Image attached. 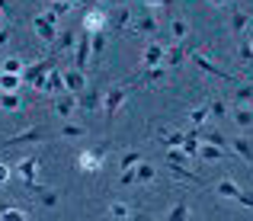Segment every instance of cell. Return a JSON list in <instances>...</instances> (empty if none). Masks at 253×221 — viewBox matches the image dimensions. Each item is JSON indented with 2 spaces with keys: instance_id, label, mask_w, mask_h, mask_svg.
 I'll return each instance as SVG.
<instances>
[{
  "instance_id": "836d02e7",
  "label": "cell",
  "mask_w": 253,
  "mask_h": 221,
  "mask_svg": "<svg viewBox=\"0 0 253 221\" xmlns=\"http://www.w3.org/2000/svg\"><path fill=\"white\" fill-rule=\"evenodd\" d=\"M186 160H189V157H186V151H183V147H170L167 164H186Z\"/></svg>"
},
{
  "instance_id": "7dc6e473",
  "label": "cell",
  "mask_w": 253,
  "mask_h": 221,
  "mask_svg": "<svg viewBox=\"0 0 253 221\" xmlns=\"http://www.w3.org/2000/svg\"><path fill=\"white\" fill-rule=\"evenodd\" d=\"M237 202H241V205H250V209H253V192H244V189H241V196H237Z\"/></svg>"
},
{
  "instance_id": "cb8c5ba5",
  "label": "cell",
  "mask_w": 253,
  "mask_h": 221,
  "mask_svg": "<svg viewBox=\"0 0 253 221\" xmlns=\"http://www.w3.org/2000/svg\"><path fill=\"white\" fill-rule=\"evenodd\" d=\"M119 164H122V170H131V167H138V164H141V151H125Z\"/></svg>"
},
{
  "instance_id": "8992f818",
  "label": "cell",
  "mask_w": 253,
  "mask_h": 221,
  "mask_svg": "<svg viewBox=\"0 0 253 221\" xmlns=\"http://www.w3.org/2000/svg\"><path fill=\"white\" fill-rule=\"evenodd\" d=\"M32 26H36V36L42 39V42H55V36H58V32H55V23H51L45 13H39V16L32 19Z\"/></svg>"
},
{
  "instance_id": "1f68e13d",
  "label": "cell",
  "mask_w": 253,
  "mask_h": 221,
  "mask_svg": "<svg viewBox=\"0 0 253 221\" xmlns=\"http://www.w3.org/2000/svg\"><path fill=\"white\" fill-rule=\"evenodd\" d=\"M170 221H189V209H186V202L173 205V212H170Z\"/></svg>"
},
{
  "instance_id": "44dd1931",
  "label": "cell",
  "mask_w": 253,
  "mask_h": 221,
  "mask_svg": "<svg viewBox=\"0 0 253 221\" xmlns=\"http://www.w3.org/2000/svg\"><path fill=\"white\" fill-rule=\"evenodd\" d=\"M154 173H157L154 167H151L148 160H141V164L135 167V183H151V179H154Z\"/></svg>"
},
{
  "instance_id": "f1b7e54d",
  "label": "cell",
  "mask_w": 253,
  "mask_h": 221,
  "mask_svg": "<svg viewBox=\"0 0 253 221\" xmlns=\"http://www.w3.org/2000/svg\"><path fill=\"white\" fill-rule=\"evenodd\" d=\"M218 192H221V196H228V199H237V196H241V189H237L231 179H221V183H218Z\"/></svg>"
},
{
  "instance_id": "f6af8a7d",
  "label": "cell",
  "mask_w": 253,
  "mask_h": 221,
  "mask_svg": "<svg viewBox=\"0 0 253 221\" xmlns=\"http://www.w3.org/2000/svg\"><path fill=\"white\" fill-rule=\"evenodd\" d=\"M128 19H131V13H128V10H119V19H116V26L122 29V26H128Z\"/></svg>"
},
{
  "instance_id": "bcb514c9",
  "label": "cell",
  "mask_w": 253,
  "mask_h": 221,
  "mask_svg": "<svg viewBox=\"0 0 253 221\" xmlns=\"http://www.w3.org/2000/svg\"><path fill=\"white\" fill-rule=\"evenodd\" d=\"M135 183V167L131 170H122V186H131Z\"/></svg>"
},
{
  "instance_id": "d4e9b609",
  "label": "cell",
  "mask_w": 253,
  "mask_h": 221,
  "mask_svg": "<svg viewBox=\"0 0 253 221\" xmlns=\"http://www.w3.org/2000/svg\"><path fill=\"white\" fill-rule=\"evenodd\" d=\"M0 106H3L6 112H16L19 106H23V99H19L16 93H3V99H0Z\"/></svg>"
},
{
  "instance_id": "7a4b0ae2",
  "label": "cell",
  "mask_w": 253,
  "mask_h": 221,
  "mask_svg": "<svg viewBox=\"0 0 253 221\" xmlns=\"http://www.w3.org/2000/svg\"><path fill=\"white\" fill-rule=\"evenodd\" d=\"M131 93V84H119V87H112L109 93H106V103H103V112H106V119H116V112H119V106H122V99Z\"/></svg>"
},
{
  "instance_id": "ffe728a7",
  "label": "cell",
  "mask_w": 253,
  "mask_h": 221,
  "mask_svg": "<svg viewBox=\"0 0 253 221\" xmlns=\"http://www.w3.org/2000/svg\"><path fill=\"white\" fill-rule=\"evenodd\" d=\"M19 84H23L19 74H0V90H3V93H16Z\"/></svg>"
},
{
  "instance_id": "d6a6232c",
  "label": "cell",
  "mask_w": 253,
  "mask_h": 221,
  "mask_svg": "<svg viewBox=\"0 0 253 221\" xmlns=\"http://www.w3.org/2000/svg\"><path fill=\"white\" fill-rule=\"evenodd\" d=\"M71 6H74V0H55V3H51V6H48V10H51V13H55V16H64V13H68V10H71Z\"/></svg>"
},
{
  "instance_id": "ba28073f",
  "label": "cell",
  "mask_w": 253,
  "mask_h": 221,
  "mask_svg": "<svg viewBox=\"0 0 253 221\" xmlns=\"http://www.w3.org/2000/svg\"><path fill=\"white\" fill-rule=\"evenodd\" d=\"M84 29L90 32V36L103 32V29H106V13H103V10H86V16H84Z\"/></svg>"
},
{
  "instance_id": "f907efd6",
  "label": "cell",
  "mask_w": 253,
  "mask_h": 221,
  "mask_svg": "<svg viewBox=\"0 0 253 221\" xmlns=\"http://www.w3.org/2000/svg\"><path fill=\"white\" fill-rule=\"evenodd\" d=\"M10 10V3H6V0H0V13H6Z\"/></svg>"
},
{
  "instance_id": "4dcf8cb0",
  "label": "cell",
  "mask_w": 253,
  "mask_h": 221,
  "mask_svg": "<svg viewBox=\"0 0 253 221\" xmlns=\"http://www.w3.org/2000/svg\"><path fill=\"white\" fill-rule=\"evenodd\" d=\"M234 119H237V125H250L253 122V112L247 109V106H237V109H234Z\"/></svg>"
},
{
  "instance_id": "7402d4cb",
  "label": "cell",
  "mask_w": 253,
  "mask_h": 221,
  "mask_svg": "<svg viewBox=\"0 0 253 221\" xmlns=\"http://www.w3.org/2000/svg\"><path fill=\"white\" fill-rule=\"evenodd\" d=\"M170 173H173L176 179H183V183H199V177H196L192 170H186L183 164H170Z\"/></svg>"
},
{
  "instance_id": "816d5d0a",
  "label": "cell",
  "mask_w": 253,
  "mask_h": 221,
  "mask_svg": "<svg viewBox=\"0 0 253 221\" xmlns=\"http://www.w3.org/2000/svg\"><path fill=\"white\" fill-rule=\"evenodd\" d=\"M211 3H215V6H224V3H228V0H211Z\"/></svg>"
},
{
  "instance_id": "8d00e7d4",
  "label": "cell",
  "mask_w": 253,
  "mask_h": 221,
  "mask_svg": "<svg viewBox=\"0 0 253 221\" xmlns=\"http://www.w3.org/2000/svg\"><path fill=\"white\" fill-rule=\"evenodd\" d=\"M109 215L112 218H128V205H125V202H112L109 205Z\"/></svg>"
},
{
  "instance_id": "83f0119b",
  "label": "cell",
  "mask_w": 253,
  "mask_h": 221,
  "mask_svg": "<svg viewBox=\"0 0 253 221\" xmlns=\"http://www.w3.org/2000/svg\"><path fill=\"white\" fill-rule=\"evenodd\" d=\"M77 45V36L74 32H61V39H58V51H71Z\"/></svg>"
},
{
  "instance_id": "f546056e",
  "label": "cell",
  "mask_w": 253,
  "mask_h": 221,
  "mask_svg": "<svg viewBox=\"0 0 253 221\" xmlns=\"http://www.w3.org/2000/svg\"><path fill=\"white\" fill-rule=\"evenodd\" d=\"M0 221H29V215H26L23 209H13V205H10V209L0 215Z\"/></svg>"
},
{
  "instance_id": "9a60e30c",
  "label": "cell",
  "mask_w": 253,
  "mask_h": 221,
  "mask_svg": "<svg viewBox=\"0 0 253 221\" xmlns=\"http://www.w3.org/2000/svg\"><path fill=\"white\" fill-rule=\"evenodd\" d=\"M144 32H151V36L157 32V19H154V13H144V16L138 19L135 26H131V36H144Z\"/></svg>"
},
{
  "instance_id": "5b68a950",
  "label": "cell",
  "mask_w": 253,
  "mask_h": 221,
  "mask_svg": "<svg viewBox=\"0 0 253 221\" xmlns=\"http://www.w3.org/2000/svg\"><path fill=\"white\" fill-rule=\"evenodd\" d=\"M36 170H39V157H36V154H32V157H23L16 164V173H19V179H23V186L36 183Z\"/></svg>"
},
{
  "instance_id": "7bdbcfd3",
  "label": "cell",
  "mask_w": 253,
  "mask_h": 221,
  "mask_svg": "<svg viewBox=\"0 0 253 221\" xmlns=\"http://www.w3.org/2000/svg\"><path fill=\"white\" fill-rule=\"evenodd\" d=\"M205 144H215V147H224V138L218 135V132H211V135H205Z\"/></svg>"
},
{
  "instance_id": "6da1fadb",
  "label": "cell",
  "mask_w": 253,
  "mask_h": 221,
  "mask_svg": "<svg viewBox=\"0 0 253 221\" xmlns=\"http://www.w3.org/2000/svg\"><path fill=\"white\" fill-rule=\"evenodd\" d=\"M74 64H77V71H86L93 64V36H90V32H84V36L77 39V45H74Z\"/></svg>"
},
{
  "instance_id": "e0dca14e",
  "label": "cell",
  "mask_w": 253,
  "mask_h": 221,
  "mask_svg": "<svg viewBox=\"0 0 253 221\" xmlns=\"http://www.w3.org/2000/svg\"><path fill=\"white\" fill-rule=\"evenodd\" d=\"M234 151H237V157H241L244 164H253V144H250L244 135H237V138H234Z\"/></svg>"
},
{
  "instance_id": "11a10c76",
  "label": "cell",
  "mask_w": 253,
  "mask_h": 221,
  "mask_svg": "<svg viewBox=\"0 0 253 221\" xmlns=\"http://www.w3.org/2000/svg\"><path fill=\"white\" fill-rule=\"evenodd\" d=\"M93 3H99V0H93Z\"/></svg>"
},
{
  "instance_id": "3957f363",
  "label": "cell",
  "mask_w": 253,
  "mask_h": 221,
  "mask_svg": "<svg viewBox=\"0 0 253 221\" xmlns=\"http://www.w3.org/2000/svg\"><path fill=\"white\" fill-rule=\"evenodd\" d=\"M106 151H109V141H103L96 151H84V154H81V170H84V173H96L99 167H103Z\"/></svg>"
},
{
  "instance_id": "9c48e42d",
  "label": "cell",
  "mask_w": 253,
  "mask_h": 221,
  "mask_svg": "<svg viewBox=\"0 0 253 221\" xmlns=\"http://www.w3.org/2000/svg\"><path fill=\"white\" fill-rule=\"evenodd\" d=\"M164 55H167V48H164L161 42H148V48H144V64H148V68H161Z\"/></svg>"
},
{
  "instance_id": "db71d44e",
  "label": "cell",
  "mask_w": 253,
  "mask_h": 221,
  "mask_svg": "<svg viewBox=\"0 0 253 221\" xmlns=\"http://www.w3.org/2000/svg\"><path fill=\"white\" fill-rule=\"evenodd\" d=\"M0 19H3V13H0Z\"/></svg>"
},
{
  "instance_id": "484cf974",
  "label": "cell",
  "mask_w": 253,
  "mask_h": 221,
  "mask_svg": "<svg viewBox=\"0 0 253 221\" xmlns=\"http://www.w3.org/2000/svg\"><path fill=\"white\" fill-rule=\"evenodd\" d=\"M183 55H186V48H179V45H176V48H170L167 55H164V64H170V68H176V64L183 61Z\"/></svg>"
},
{
  "instance_id": "7c38bea8",
  "label": "cell",
  "mask_w": 253,
  "mask_h": 221,
  "mask_svg": "<svg viewBox=\"0 0 253 221\" xmlns=\"http://www.w3.org/2000/svg\"><path fill=\"white\" fill-rule=\"evenodd\" d=\"M23 189H29L32 196L45 205V209H55V205H58V192H51V189H42V186H36V183H32V186H23Z\"/></svg>"
},
{
  "instance_id": "74e56055",
  "label": "cell",
  "mask_w": 253,
  "mask_h": 221,
  "mask_svg": "<svg viewBox=\"0 0 253 221\" xmlns=\"http://www.w3.org/2000/svg\"><path fill=\"white\" fill-rule=\"evenodd\" d=\"M103 48H106V36H103V32H96V36H93V58L103 55Z\"/></svg>"
},
{
  "instance_id": "8fae6325",
  "label": "cell",
  "mask_w": 253,
  "mask_h": 221,
  "mask_svg": "<svg viewBox=\"0 0 253 221\" xmlns=\"http://www.w3.org/2000/svg\"><path fill=\"white\" fill-rule=\"evenodd\" d=\"M192 61H196V64H199V68H202L205 74H211V77H221V80H231V84H234V77H231L228 71L215 68V64H211V61H209V58H205V55H199V51H196V55H192Z\"/></svg>"
},
{
  "instance_id": "4fadbf2b",
  "label": "cell",
  "mask_w": 253,
  "mask_h": 221,
  "mask_svg": "<svg viewBox=\"0 0 253 221\" xmlns=\"http://www.w3.org/2000/svg\"><path fill=\"white\" fill-rule=\"evenodd\" d=\"M64 87H68V93H84L86 90V80H84V71H64Z\"/></svg>"
},
{
  "instance_id": "5bb4252c",
  "label": "cell",
  "mask_w": 253,
  "mask_h": 221,
  "mask_svg": "<svg viewBox=\"0 0 253 221\" xmlns=\"http://www.w3.org/2000/svg\"><path fill=\"white\" fill-rule=\"evenodd\" d=\"M61 90H68V87H64V71L51 68L45 74V93H61Z\"/></svg>"
},
{
  "instance_id": "30bf717a",
  "label": "cell",
  "mask_w": 253,
  "mask_h": 221,
  "mask_svg": "<svg viewBox=\"0 0 253 221\" xmlns=\"http://www.w3.org/2000/svg\"><path fill=\"white\" fill-rule=\"evenodd\" d=\"M77 106H81V99H77L74 93H61V96L55 99V112H58V116H64V119H68Z\"/></svg>"
},
{
  "instance_id": "681fc988",
  "label": "cell",
  "mask_w": 253,
  "mask_h": 221,
  "mask_svg": "<svg viewBox=\"0 0 253 221\" xmlns=\"http://www.w3.org/2000/svg\"><path fill=\"white\" fill-rule=\"evenodd\" d=\"M135 221H154V218H151L148 212H138V215H135Z\"/></svg>"
},
{
  "instance_id": "c3c4849f",
  "label": "cell",
  "mask_w": 253,
  "mask_h": 221,
  "mask_svg": "<svg viewBox=\"0 0 253 221\" xmlns=\"http://www.w3.org/2000/svg\"><path fill=\"white\" fill-rule=\"evenodd\" d=\"M10 36H13V29H0V48L10 42Z\"/></svg>"
},
{
  "instance_id": "f5cc1de1",
  "label": "cell",
  "mask_w": 253,
  "mask_h": 221,
  "mask_svg": "<svg viewBox=\"0 0 253 221\" xmlns=\"http://www.w3.org/2000/svg\"><path fill=\"white\" fill-rule=\"evenodd\" d=\"M116 3H119V6H122V3H125V0H116Z\"/></svg>"
},
{
  "instance_id": "277c9868",
  "label": "cell",
  "mask_w": 253,
  "mask_h": 221,
  "mask_svg": "<svg viewBox=\"0 0 253 221\" xmlns=\"http://www.w3.org/2000/svg\"><path fill=\"white\" fill-rule=\"evenodd\" d=\"M51 68H55V58H45V61H36V64H29V68L23 71V84L36 87L39 80H45V74H48Z\"/></svg>"
},
{
  "instance_id": "d590c367",
  "label": "cell",
  "mask_w": 253,
  "mask_h": 221,
  "mask_svg": "<svg viewBox=\"0 0 253 221\" xmlns=\"http://www.w3.org/2000/svg\"><path fill=\"white\" fill-rule=\"evenodd\" d=\"M170 36L173 39H183L186 36V19H173V23H170Z\"/></svg>"
},
{
  "instance_id": "d6986e66",
  "label": "cell",
  "mask_w": 253,
  "mask_h": 221,
  "mask_svg": "<svg viewBox=\"0 0 253 221\" xmlns=\"http://www.w3.org/2000/svg\"><path fill=\"white\" fill-rule=\"evenodd\" d=\"M103 103V96H99L96 90H84L81 93V109H86V112H96V106Z\"/></svg>"
},
{
  "instance_id": "b9f144b4",
  "label": "cell",
  "mask_w": 253,
  "mask_h": 221,
  "mask_svg": "<svg viewBox=\"0 0 253 221\" xmlns=\"http://www.w3.org/2000/svg\"><path fill=\"white\" fill-rule=\"evenodd\" d=\"M164 77V68H151L148 74H144V80H148V84H154V80H161Z\"/></svg>"
},
{
  "instance_id": "ac0fdd59",
  "label": "cell",
  "mask_w": 253,
  "mask_h": 221,
  "mask_svg": "<svg viewBox=\"0 0 253 221\" xmlns=\"http://www.w3.org/2000/svg\"><path fill=\"white\" fill-rule=\"evenodd\" d=\"M224 147H215V144H199V160H224Z\"/></svg>"
},
{
  "instance_id": "4316f807",
  "label": "cell",
  "mask_w": 253,
  "mask_h": 221,
  "mask_svg": "<svg viewBox=\"0 0 253 221\" xmlns=\"http://www.w3.org/2000/svg\"><path fill=\"white\" fill-rule=\"evenodd\" d=\"M23 61H19V58H6V61H3V71H0V74H19V77H23Z\"/></svg>"
},
{
  "instance_id": "f35d334b",
  "label": "cell",
  "mask_w": 253,
  "mask_h": 221,
  "mask_svg": "<svg viewBox=\"0 0 253 221\" xmlns=\"http://www.w3.org/2000/svg\"><path fill=\"white\" fill-rule=\"evenodd\" d=\"M189 119H192V125L199 129V125H202L205 119H209V109H202V106H199V109H192V112H189Z\"/></svg>"
},
{
  "instance_id": "52a82bcc",
  "label": "cell",
  "mask_w": 253,
  "mask_h": 221,
  "mask_svg": "<svg viewBox=\"0 0 253 221\" xmlns=\"http://www.w3.org/2000/svg\"><path fill=\"white\" fill-rule=\"evenodd\" d=\"M39 138H45V129H42V125H32V129L19 132V135L6 138V141H3V147H13V144H26V141H39Z\"/></svg>"
},
{
  "instance_id": "2e32d148",
  "label": "cell",
  "mask_w": 253,
  "mask_h": 221,
  "mask_svg": "<svg viewBox=\"0 0 253 221\" xmlns=\"http://www.w3.org/2000/svg\"><path fill=\"white\" fill-rule=\"evenodd\" d=\"M247 26H250V13L247 10H234V16H231V29H234V36H247Z\"/></svg>"
},
{
  "instance_id": "e575fe53",
  "label": "cell",
  "mask_w": 253,
  "mask_h": 221,
  "mask_svg": "<svg viewBox=\"0 0 253 221\" xmlns=\"http://www.w3.org/2000/svg\"><path fill=\"white\" fill-rule=\"evenodd\" d=\"M61 135H64V138H84V135H86V129H84V125H64Z\"/></svg>"
},
{
  "instance_id": "ab89813d",
  "label": "cell",
  "mask_w": 253,
  "mask_h": 221,
  "mask_svg": "<svg viewBox=\"0 0 253 221\" xmlns=\"http://www.w3.org/2000/svg\"><path fill=\"white\" fill-rule=\"evenodd\" d=\"M209 112H211L215 119H224V103H221V99H215V103L209 106Z\"/></svg>"
},
{
  "instance_id": "60d3db41",
  "label": "cell",
  "mask_w": 253,
  "mask_h": 221,
  "mask_svg": "<svg viewBox=\"0 0 253 221\" xmlns=\"http://www.w3.org/2000/svg\"><path fill=\"white\" fill-rule=\"evenodd\" d=\"M247 99H253V87H241L237 90V103H247Z\"/></svg>"
},
{
  "instance_id": "603a6c76",
  "label": "cell",
  "mask_w": 253,
  "mask_h": 221,
  "mask_svg": "<svg viewBox=\"0 0 253 221\" xmlns=\"http://www.w3.org/2000/svg\"><path fill=\"white\" fill-rule=\"evenodd\" d=\"M161 141L167 144V147H183L186 135H179V132H167V129H161Z\"/></svg>"
},
{
  "instance_id": "ee69618b",
  "label": "cell",
  "mask_w": 253,
  "mask_h": 221,
  "mask_svg": "<svg viewBox=\"0 0 253 221\" xmlns=\"http://www.w3.org/2000/svg\"><path fill=\"white\" fill-rule=\"evenodd\" d=\"M10 177H13V170H10L6 164H0V186H6V183H10Z\"/></svg>"
},
{
  "instance_id": "9f6ffc18",
  "label": "cell",
  "mask_w": 253,
  "mask_h": 221,
  "mask_svg": "<svg viewBox=\"0 0 253 221\" xmlns=\"http://www.w3.org/2000/svg\"><path fill=\"white\" fill-rule=\"evenodd\" d=\"M189 221H196V218H189Z\"/></svg>"
}]
</instances>
